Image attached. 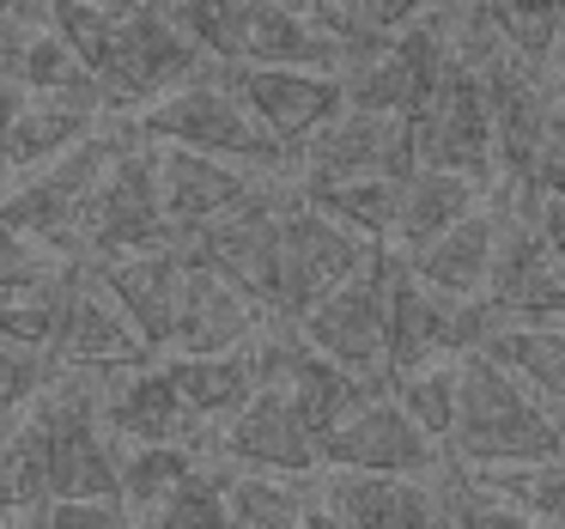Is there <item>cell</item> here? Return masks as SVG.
<instances>
[{
    "label": "cell",
    "mask_w": 565,
    "mask_h": 529,
    "mask_svg": "<svg viewBox=\"0 0 565 529\" xmlns=\"http://www.w3.org/2000/svg\"><path fill=\"white\" fill-rule=\"evenodd\" d=\"M135 135L152 147H195V152H225V159L262 165V171H298L292 152L256 123L237 86L225 74H195L183 86H171L164 98L140 104Z\"/></svg>",
    "instance_id": "obj_4"
},
{
    "label": "cell",
    "mask_w": 565,
    "mask_h": 529,
    "mask_svg": "<svg viewBox=\"0 0 565 529\" xmlns=\"http://www.w3.org/2000/svg\"><path fill=\"white\" fill-rule=\"evenodd\" d=\"M19 86V80H13ZM110 110L79 98H55V92H13V110H7V128H0V165L7 171H38V165L62 159L67 147H79L86 135H98V123Z\"/></svg>",
    "instance_id": "obj_22"
},
{
    "label": "cell",
    "mask_w": 565,
    "mask_h": 529,
    "mask_svg": "<svg viewBox=\"0 0 565 529\" xmlns=\"http://www.w3.org/2000/svg\"><path fill=\"white\" fill-rule=\"evenodd\" d=\"M402 183L407 177H334V183H305V195L317 201V208H329L341 225H353L365 244H395Z\"/></svg>",
    "instance_id": "obj_28"
},
{
    "label": "cell",
    "mask_w": 565,
    "mask_h": 529,
    "mask_svg": "<svg viewBox=\"0 0 565 529\" xmlns=\"http://www.w3.org/2000/svg\"><path fill=\"white\" fill-rule=\"evenodd\" d=\"M298 329L322 347L329 359H341L347 371H359L365 383H395L390 371V286H383V244L371 250V262L341 281Z\"/></svg>",
    "instance_id": "obj_11"
},
{
    "label": "cell",
    "mask_w": 565,
    "mask_h": 529,
    "mask_svg": "<svg viewBox=\"0 0 565 529\" xmlns=\"http://www.w3.org/2000/svg\"><path fill=\"white\" fill-rule=\"evenodd\" d=\"M487 353L565 414V322H504L487 341Z\"/></svg>",
    "instance_id": "obj_29"
},
{
    "label": "cell",
    "mask_w": 565,
    "mask_h": 529,
    "mask_svg": "<svg viewBox=\"0 0 565 529\" xmlns=\"http://www.w3.org/2000/svg\"><path fill=\"white\" fill-rule=\"evenodd\" d=\"M553 86H559V104H565V74H559V80H553Z\"/></svg>",
    "instance_id": "obj_44"
},
{
    "label": "cell",
    "mask_w": 565,
    "mask_h": 529,
    "mask_svg": "<svg viewBox=\"0 0 565 529\" xmlns=\"http://www.w3.org/2000/svg\"><path fill=\"white\" fill-rule=\"evenodd\" d=\"M152 244H177V225H171V208H164L159 152H152V140L135 135L122 152H116L110 171H104L74 250L86 262H110V256L152 250Z\"/></svg>",
    "instance_id": "obj_7"
},
{
    "label": "cell",
    "mask_w": 565,
    "mask_h": 529,
    "mask_svg": "<svg viewBox=\"0 0 565 529\" xmlns=\"http://www.w3.org/2000/svg\"><path fill=\"white\" fill-rule=\"evenodd\" d=\"M305 19H317L329 38H341V43H353L359 55L371 50V43L383 38V25H377V7L371 0H292Z\"/></svg>",
    "instance_id": "obj_35"
},
{
    "label": "cell",
    "mask_w": 565,
    "mask_h": 529,
    "mask_svg": "<svg viewBox=\"0 0 565 529\" xmlns=\"http://www.w3.org/2000/svg\"><path fill=\"white\" fill-rule=\"evenodd\" d=\"M232 523H244V529L322 523L317 475H292V468H237L232 475Z\"/></svg>",
    "instance_id": "obj_26"
},
{
    "label": "cell",
    "mask_w": 565,
    "mask_h": 529,
    "mask_svg": "<svg viewBox=\"0 0 565 529\" xmlns=\"http://www.w3.org/2000/svg\"><path fill=\"white\" fill-rule=\"evenodd\" d=\"M274 177L280 171L225 159V152H195V147L159 152V183H164V208H171L177 244H189V237L207 232L213 220H225V213H237L244 201H256Z\"/></svg>",
    "instance_id": "obj_16"
},
{
    "label": "cell",
    "mask_w": 565,
    "mask_h": 529,
    "mask_svg": "<svg viewBox=\"0 0 565 529\" xmlns=\"http://www.w3.org/2000/svg\"><path fill=\"white\" fill-rule=\"evenodd\" d=\"M322 463L334 468H383V475H431L444 463L438 438L402 408L395 390H377L322 438Z\"/></svg>",
    "instance_id": "obj_15"
},
{
    "label": "cell",
    "mask_w": 565,
    "mask_h": 529,
    "mask_svg": "<svg viewBox=\"0 0 565 529\" xmlns=\"http://www.w3.org/2000/svg\"><path fill=\"white\" fill-rule=\"evenodd\" d=\"M110 286V298L128 310L152 353L177 347V317H183V281H189V244H152V250H128V256L92 262Z\"/></svg>",
    "instance_id": "obj_19"
},
{
    "label": "cell",
    "mask_w": 565,
    "mask_h": 529,
    "mask_svg": "<svg viewBox=\"0 0 565 529\" xmlns=\"http://www.w3.org/2000/svg\"><path fill=\"white\" fill-rule=\"evenodd\" d=\"M164 371L177 378L183 402L207 420L213 432L249 408V395L262 390V366H256V347H232V353H164Z\"/></svg>",
    "instance_id": "obj_24"
},
{
    "label": "cell",
    "mask_w": 565,
    "mask_h": 529,
    "mask_svg": "<svg viewBox=\"0 0 565 529\" xmlns=\"http://www.w3.org/2000/svg\"><path fill=\"white\" fill-rule=\"evenodd\" d=\"M43 0H0V80H13L19 55H25V38L38 31Z\"/></svg>",
    "instance_id": "obj_39"
},
{
    "label": "cell",
    "mask_w": 565,
    "mask_h": 529,
    "mask_svg": "<svg viewBox=\"0 0 565 529\" xmlns=\"http://www.w3.org/2000/svg\"><path fill=\"white\" fill-rule=\"evenodd\" d=\"M511 195H565V104H559V116H553V128H547V140H541L529 177L511 189Z\"/></svg>",
    "instance_id": "obj_37"
},
{
    "label": "cell",
    "mask_w": 565,
    "mask_h": 529,
    "mask_svg": "<svg viewBox=\"0 0 565 529\" xmlns=\"http://www.w3.org/2000/svg\"><path fill=\"white\" fill-rule=\"evenodd\" d=\"M128 140H135V128H98V135H86L79 147H67L62 159L38 165V171H19V183L0 195V213L19 220L25 232H38L43 244L74 250L92 195H98L104 171L116 165V152H122Z\"/></svg>",
    "instance_id": "obj_6"
},
{
    "label": "cell",
    "mask_w": 565,
    "mask_h": 529,
    "mask_svg": "<svg viewBox=\"0 0 565 529\" xmlns=\"http://www.w3.org/2000/svg\"><path fill=\"white\" fill-rule=\"evenodd\" d=\"M559 62H565V43H559Z\"/></svg>",
    "instance_id": "obj_45"
},
{
    "label": "cell",
    "mask_w": 565,
    "mask_h": 529,
    "mask_svg": "<svg viewBox=\"0 0 565 529\" xmlns=\"http://www.w3.org/2000/svg\"><path fill=\"white\" fill-rule=\"evenodd\" d=\"M152 523L164 529H213V523H232V475H220L213 463H201L171 499L152 511Z\"/></svg>",
    "instance_id": "obj_34"
},
{
    "label": "cell",
    "mask_w": 565,
    "mask_h": 529,
    "mask_svg": "<svg viewBox=\"0 0 565 529\" xmlns=\"http://www.w3.org/2000/svg\"><path fill=\"white\" fill-rule=\"evenodd\" d=\"M487 293L511 322H565V256L547 244L529 195L499 208V262H492Z\"/></svg>",
    "instance_id": "obj_13"
},
{
    "label": "cell",
    "mask_w": 565,
    "mask_h": 529,
    "mask_svg": "<svg viewBox=\"0 0 565 529\" xmlns=\"http://www.w3.org/2000/svg\"><path fill=\"white\" fill-rule=\"evenodd\" d=\"M67 262L74 256H55V244H43L38 232H25L19 220L0 213V298L38 293V286H50Z\"/></svg>",
    "instance_id": "obj_33"
},
{
    "label": "cell",
    "mask_w": 565,
    "mask_h": 529,
    "mask_svg": "<svg viewBox=\"0 0 565 529\" xmlns=\"http://www.w3.org/2000/svg\"><path fill=\"white\" fill-rule=\"evenodd\" d=\"M371 250L377 244H365L353 225H341L329 208H317L305 195V183H298L280 213V256H274V305L268 310L280 322H305L334 286L365 268Z\"/></svg>",
    "instance_id": "obj_5"
},
{
    "label": "cell",
    "mask_w": 565,
    "mask_h": 529,
    "mask_svg": "<svg viewBox=\"0 0 565 529\" xmlns=\"http://www.w3.org/2000/svg\"><path fill=\"white\" fill-rule=\"evenodd\" d=\"M377 7V25L383 31H402V25H414V19H426L438 0H371Z\"/></svg>",
    "instance_id": "obj_41"
},
{
    "label": "cell",
    "mask_w": 565,
    "mask_h": 529,
    "mask_svg": "<svg viewBox=\"0 0 565 529\" xmlns=\"http://www.w3.org/2000/svg\"><path fill=\"white\" fill-rule=\"evenodd\" d=\"M262 305L256 293L220 274L213 262H201L189 250V281H183V317H177V347L171 353H232V347H256L262 341Z\"/></svg>",
    "instance_id": "obj_20"
},
{
    "label": "cell",
    "mask_w": 565,
    "mask_h": 529,
    "mask_svg": "<svg viewBox=\"0 0 565 529\" xmlns=\"http://www.w3.org/2000/svg\"><path fill=\"white\" fill-rule=\"evenodd\" d=\"M395 395H402V408L419 420V426L431 432V438H450L456 426V402H462V353H444V359H426V366L402 371V378L390 383Z\"/></svg>",
    "instance_id": "obj_31"
},
{
    "label": "cell",
    "mask_w": 565,
    "mask_h": 529,
    "mask_svg": "<svg viewBox=\"0 0 565 529\" xmlns=\"http://www.w3.org/2000/svg\"><path fill=\"white\" fill-rule=\"evenodd\" d=\"M104 420H110L116 438L128 444H207L213 426L195 414V408L183 402V390H177V378L159 366H128L122 378L110 383V395H104Z\"/></svg>",
    "instance_id": "obj_21"
},
{
    "label": "cell",
    "mask_w": 565,
    "mask_h": 529,
    "mask_svg": "<svg viewBox=\"0 0 565 529\" xmlns=\"http://www.w3.org/2000/svg\"><path fill=\"white\" fill-rule=\"evenodd\" d=\"M25 414H31V395H0V444L25 426Z\"/></svg>",
    "instance_id": "obj_42"
},
{
    "label": "cell",
    "mask_w": 565,
    "mask_h": 529,
    "mask_svg": "<svg viewBox=\"0 0 565 529\" xmlns=\"http://www.w3.org/2000/svg\"><path fill=\"white\" fill-rule=\"evenodd\" d=\"M480 189L468 171H450V165H419L402 183V225H395V250H419L438 232H450L456 220L480 208Z\"/></svg>",
    "instance_id": "obj_25"
},
{
    "label": "cell",
    "mask_w": 565,
    "mask_h": 529,
    "mask_svg": "<svg viewBox=\"0 0 565 529\" xmlns=\"http://www.w3.org/2000/svg\"><path fill=\"white\" fill-rule=\"evenodd\" d=\"M207 444H128L122 451V499L135 511V523H152L164 499L207 463Z\"/></svg>",
    "instance_id": "obj_30"
},
{
    "label": "cell",
    "mask_w": 565,
    "mask_h": 529,
    "mask_svg": "<svg viewBox=\"0 0 565 529\" xmlns=\"http://www.w3.org/2000/svg\"><path fill=\"white\" fill-rule=\"evenodd\" d=\"M322 523L347 529H407V523H444L438 487L426 475H383V468H334L317 475Z\"/></svg>",
    "instance_id": "obj_18"
},
{
    "label": "cell",
    "mask_w": 565,
    "mask_h": 529,
    "mask_svg": "<svg viewBox=\"0 0 565 529\" xmlns=\"http://www.w3.org/2000/svg\"><path fill=\"white\" fill-rule=\"evenodd\" d=\"M529 208H535L541 232H547V244L565 256V195H529Z\"/></svg>",
    "instance_id": "obj_40"
},
{
    "label": "cell",
    "mask_w": 565,
    "mask_h": 529,
    "mask_svg": "<svg viewBox=\"0 0 565 529\" xmlns=\"http://www.w3.org/2000/svg\"><path fill=\"white\" fill-rule=\"evenodd\" d=\"M414 123H419V159L426 165L468 171L475 183H504L499 123H492L487 80H480V67H468L462 55H456V67L444 74L438 98H431Z\"/></svg>",
    "instance_id": "obj_12"
},
{
    "label": "cell",
    "mask_w": 565,
    "mask_h": 529,
    "mask_svg": "<svg viewBox=\"0 0 565 529\" xmlns=\"http://www.w3.org/2000/svg\"><path fill=\"white\" fill-rule=\"evenodd\" d=\"M43 523H55V529H116V523H135V511H128V499H116V493H67V499H50Z\"/></svg>",
    "instance_id": "obj_36"
},
{
    "label": "cell",
    "mask_w": 565,
    "mask_h": 529,
    "mask_svg": "<svg viewBox=\"0 0 565 529\" xmlns=\"http://www.w3.org/2000/svg\"><path fill=\"white\" fill-rule=\"evenodd\" d=\"M50 371H55V353L0 341V395H38L50 383Z\"/></svg>",
    "instance_id": "obj_38"
},
{
    "label": "cell",
    "mask_w": 565,
    "mask_h": 529,
    "mask_svg": "<svg viewBox=\"0 0 565 529\" xmlns=\"http://www.w3.org/2000/svg\"><path fill=\"white\" fill-rule=\"evenodd\" d=\"M67 43L92 62L116 110L164 98L171 86L207 74V50L177 25L171 0H43Z\"/></svg>",
    "instance_id": "obj_1"
},
{
    "label": "cell",
    "mask_w": 565,
    "mask_h": 529,
    "mask_svg": "<svg viewBox=\"0 0 565 529\" xmlns=\"http://www.w3.org/2000/svg\"><path fill=\"white\" fill-rule=\"evenodd\" d=\"M220 451L237 468H292V475H317L322 468V432L305 420V408L280 390L262 383L249 408H237L220 426Z\"/></svg>",
    "instance_id": "obj_17"
},
{
    "label": "cell",
    "mask_w": 565,
    "mask_h": 529,
    "mask_svg": "<svg viewBox=\"0 0 565 529\" xmlns=\"http://www.w3.org/2000/svg\"><path fill=\"white\" fill-rule=\"evenodd\" d=\"M456 67V50L444 38L438 19H414L402 31H383L353 67H347V86H353V104H371V110H395V116H419L431 98H438L444 74Z\"/></svg>",
    "instance_id": "obj_9"
},
{
    "label": "cell",
    "mask_w": 565,
    "mask_h": 529,
    "mask_svg": "<svg viewBox=\"0 0 565 529\" xmlns=\"http://www.w3.org/2000/svg\"><path fill=\"white\" fill-rule=\"evenodd\" d=\"M13 80H19L25 92H55V98H79V104H98V110H116L110 92H104V80L92 74V62L62 38V31H55L50 7H43L38 31L25 38V55H19Z\"/></svg>",
    "instance_id": "obj_27"
},
{
    "label": "cell",
    "mask_w": 565,
    "mask_h": 529,
    "mask_svg": "<svg viewBox=\"0 0 565 529\" xmlns=\"http://www.w3.org/2000/svg\"><path fill=\"white\" fill-rule=\"evenodd\" d=\"M444 444L456 463H541L565 451V414L541 402L487 347H475L462 353V402Z\"/></svg>",
    "instance_id": "obj_2"
},
{
    "label": "cell",
    "mask_w": 565,
    "mask_h": 529,
    "mask_svg": "<svg viewBox=\"0 0 565 529\" xmlns=\"http://www.w3.org/2000/svg\"><path fill=\"white\" fill-rule=\"evenodd\" d=\"M419 281H431L438 293L475 298L492 286V262H499V208H475L468 220H456L450 232H438L431 244L407 250Z\"/></svg>",
    "instance_id": "obj_23"
},
{
    "label": "cell",
    "mask_w": 565,
    "mask_h": 529,
    "mask_svg": "<svg viewBox=\"0 0 565 529\" xmlns=\"http://www.w3.org/2000/svg\"><path fill=\"white\" fill-rule=\"evenodd\" d=\"M499 38L511 43L523 62L553 67L559 62V43H565V0H487Z\"/></svg>",
    "instance_id": "obj_32"
},
{
    "label": "cell",
    "mask_w": 565,
    "mask_h": 529,
    "mask_svg": "<svg viewBox=\"0 0 565 529\" xmlns=\"http://www.w3.org/2000/svg\"><path fill=\"white\" fill-rule=\"evenodd\" d=\"M152 347L110 298L104 274L86 256L62 268V322H55V366H147Z\"/></svg>",
    "instance_id": "obj_14"
},
{
    "label": "cell",
    "mask_w": 565,
    "mask_h": 529,
    "mask_svg": "<svg viewBox=\"0 0 565 529\" xmlns=\"http://www.w3.org/2000/svg\"><path fill=\"white\" fill-rule=\"evenodd\" d=\"M13 92H19L13 80H0V128H7V110H13Z\"/></svg>",
    "instance_id": "obj_43"
},
{
    "label": "cell",
    "mask_w": 565,
    "mask_h": 529,
    "mask_svg": "<svg viewBox=\"0 0 565 529\" xmlns=\"http://www.w3.org/2000/svg\"><path fill=\"white\" fill-rule=\"evenodd\" d=\"M419 123L371 104H347L305 152H298V183H334V177H414L419 171Z\"/></svg>",
    "instance_id": "obj_10"
},
{
    "label": "cell",
    "mask_w": 565,
    "mask_h": 529,
    "mask_svg": "<svg viewBox=\"0 0 565 529\" xmlns=\"http://www.w3.org/2000/svg\"><path fill=\"white\" fill-rule=\"evenodd\" d=\"M177 25L220 67H353L359 50L305 19L292 0H171Z\"/></svg>",
    "instance_id": "obj_3"
},
{
    "label": "cell",
    "mask_w": 565,
    "mask_h": 529,
    "mask_svg": "<svg viewBox=\"0 0 565 529\" xmlns=\"http://www.w3.org/2000/svg\"><path fill=\"white\" fill-rule=\"evenodd\" d=\"M225 80L237 86V98L256 110V123L280 140L286 152L310 147L334 116L353 104V86H347L341 67H292V62H274V67H220Z\"/></svg>",
    "instance_id": "obj_8"
}]
</instances>
